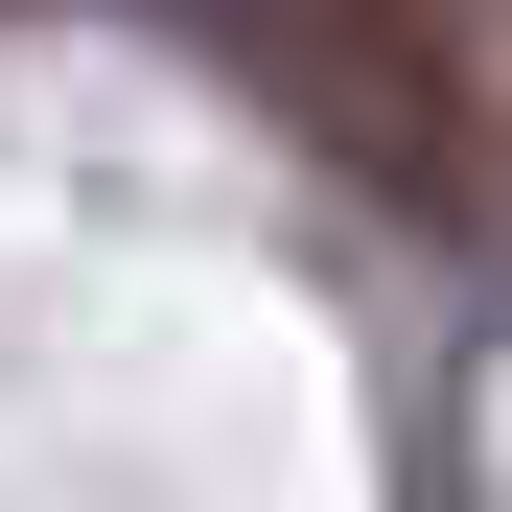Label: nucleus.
I'll use <instances>...</instances> for the list:
<instances>
[{"mask_svg":"<svg viewBox=\"0 0 512 512\" xmlns=\"http://www.w3.org/2000/svg\"><path fill=\"white\" fill-rule=\"evenodd\" d=\"M256 70H280V94L350 140L396 210H443V187H466V140H443V70H419V47H256Z\"/></svg>","mask_w":512,"mask_h":512,"instance_id":"obj_1","label":"nucleus"}]
</instances>
